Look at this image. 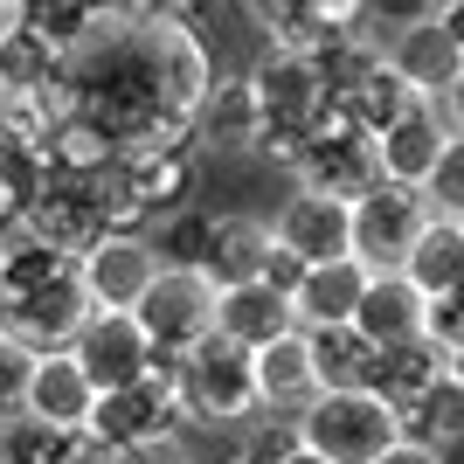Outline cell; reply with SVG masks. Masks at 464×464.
<instances>
[{
  "label": "cell",
  "mask_w": 464,
  "mask_h": 464,
  "mask_svg": "<svg viewBox=\"0 0 464 464\" xmlns=\"http://www.w3.org/2000/svg\"><path fill=\"white\" fill-rule=\"evenodd\" d=\"M91 319V298L77 285V264L42 250L28 236H0V333L28 353H63Z\"/></svg>",
  "instance_id": "obj_1"
},
{
  "label": "cell",
  "mask_w": 464,
  "mask_h": 464,
  "mask_svg": "<svg viewBox=\"0 0 464 464\" xmlns=\"http://www.w3.org/2000/svg\"><path fill=\"white\" fill-rule=\"evenodd\" d=\"M174 395H180V423L188 430H215V423H243L256 416V382H250V353L201 333L188 353L174 361Z\"/></svg>",
  "instance_id": "obj_2"
},
{
  "label": "cell",
  "mask_w": 464,
  "mask_h": 464,
  "mask_svg": "<svg viewBox=\"0 0 464 464\" xmlns=\"http://www.w3.org/2000/svg\"><path fill=\"white\" fill-rule=\"evenodd\" d=\"M291 423H298V444H305L312 458H326V464H374L402 437L395 416L374 402L368 388H319Z\"/></svg>",
  "instance_id": "obj_3"
},
{
  "label": "cell",
  "mask_w": 464,
  "mask_h": 464,
  "mask_svg": "<svg viewBox=\"0 0 464 464\" xmlns=\"http://www.w3.org/2000/svg\"><path fill=\"white\" fill-rule=\"evenodd\" d=\"M291 180L305 194H326V201H361V194L382 180V160H374V139L361 125L319 104L298 132V160H291Z\"/></svg>",
  "instance_id": "obj_4"
},
{
  "label": "cell",
  "mask_w": 464,
  "mask_h": 464,
  "mask_svg": "<svg viewBox=\"0 0 464 464\" xmlns=\"http://www.w3.org/2000/svg\"><path fill=\"white\" fill-rule=\"evenodd\" d=\"M174 361L180 353H153V368L139 374V382L97 395L83 430H91L97 444H111V450L146 444V437H180L188 423H180V395H174Z\"/></svg>",
  "instance_id": "obj_5"
},
{
  "label": "cell",
  "mask_w": 464,
  "mask_h": 464,
  "mask_svg": "<svg viewBox=\"0 0 464 464\" xmlns=\"http://www.w3.org/2000/svg\"><path fill=\"white\" fill-rule=\"evenodd\" d=\"M423 222H430L423 188L374 180L361 201H347V256H353V264H368V271H395Z\"/></svg>",
  "instance_id": "obj_6"
},
{
  "label": "cell",
  "mask_w": 464,
  "mask_h": 464,
  "mask_svg": "<svg viewBox=\"0 0 464 464\" xmlns=\"http://www.w3.org/2000/svg\"><path fill=\"white\" fill-rule=\"evenodd\" d=\"M14 229L28 236V243H42V250H56V256L77 264L97 236H104V208H97L91 180H70V174H49V167H42L35 188H28V201H21Z\"/></svg>",
  "instance_id": "obj_7"
},
{
  "label": "cell",
  "mask_w": 464,
  "mask_h": 464,
  "mask_svg": "<svg viewBox=\"0 0 464 464\" xmlns=\"http://www.w3.org/2000/svg\"><path fill=\"white\" fill-rule=\"evenodd\" d=\"M153 353H188L201 333H215V285L201 271H160L132 305Z\"/></svg>",
  "instance_id": "obj_8"
},
{
  "label": "cell",
  "mask_w": 464,
  "mask_h": 464,
  "mask_svg": "<svg viewBox=\"0 0 464 464\" xmlns=\"http://www.w3.org/2000/svg\"><path fill=\"white\" fill-rule=\"evenodd\" d=\"M160 277V256H153V236H118L104 229L91 250L77 256V285L91 298V312H132L139 291Z\"/></svg>",
  "instance_id": "obj_9"
},
{
  "label": "cell",
  "mask_w": 464,
  "mask_h": 464,
  "mask_svg": "<svg viewBox=\"0 0 464 464\" xmlns=\"http://www.w3.org/2000/svg\"><path fill=\"white\" fill-rule=\"evenodd\" d=\"M382 56H388V70H395L416 97L444 91V83H464L458 14H423V21H409V28H388V35H382Z\"/></svg>",
  "instance_id": "obj_10"
},
{
  "label": "cell",
  "mask_w": 464,
  "mask_h": 464,
  "mask_svg": "<svg viewBox=\"0 0 464 464\" xmlns=\"http://www.w3.org/2000/svg\"><path fill=\"white\" fill-rule=\"evenodd\" d=\"M250 28L264 35V49H291V56H319L333 35L361 28V0H243Z\"/></svg>",
  "instance_id": "obj_11"
},
{
  "label": "cell",
  "mask_w": 464,
  "mask_h": 464,
  "mask_svg": "<svg viewBox=\"0 0 464 464\" xmlns=\"http://www.w3.org/2000/svg\"><path fill=\"white\" fill-rule=\"evenodd\" d=\"M63 353L83 368V382H91L97 395H111V388L139 382V374L153 368V347H146V333H139L132 312H91Z\"/></svg>",
  "instance_id": "obj_12"
},
{
  "label": "cell",
  "mask_w": 464,
  "mask_h": 464,
  "mask_svg": "<svg viewBox=\"0 0 464 464\" xmlns=\"http://www.w3.org/2000/svg\"><path fill=\"white\" fill-rule=\"evenodd\" d=\"M243 77H250L256 104H264V125H291V132H305V118L326 104L312 56H291V49H264Z\"/></svg>",
  "instance_id": "obj_13"
},
{
  "label": "cell",
  "mask_w": 464,
  "mask_h": 464,
  "mask_svg": "<svg viewBox=\"0 0 464 464\" xmlns=\"http://www.w3.org/2000/svg\"><path fill=\"white\" fill-rule=\"evenodd\" d=\"M256 132H264V104H256L250 77L236 70V77H215L208 97L194 104V146H201V160L208 153H250Z\"/></svg>",
  "instance_id": "obj_14"
},
{
  "label": "cell",
  "mask_w": 464,
  "mask_h": 464,
  "mask_svg": "<svg viewBox=\"0 0 464 464\" xmlns=\"http://www.w3.org/2000/svg\"><path fill=\"white\" fill-rule=\"evenodd\" d=\"M271 243H285L298 264H333V256H347V201L291 188L285 208L271 215Z\"/></svg>",
  "instance_id": "obj_15"
},
{
  "label": "cell",
  "mask_w": 464,
  "mask_h": 464,
  "mask_svg": "<svg viewBox=\"0 0 464 464\" xmlns=\"http://www.w3.org/2000/svg\"><path fill=\"white\" fill-rule=\"evenodd\" d=\"M450 146H458V139L437 125V111H430L423 97H416V104H409L395 125H382V132H374V160H382V180H402V188H423L430 167H437Z\"/></svg>",
  "instance_id": "obj_16"
},
{
  "label": "cell",
  "mask_w": 464,
  "mask_h": 464,
  "mask_svg": "<svg viewBox=\"0 0 464 464\" xmlns=\"http://www.w3.org/2000/svg\"><path fill=\"white\" fill-rule=\"evenodd\" d=\"M215 333L222 340H236L243 353L271 347V340H285V333H298V319H291V298L271 285H222L215 291Z\"/></svg>",
  "instance_id": "obj_17"
},
{
  "label": "cell",
  "mask_w": 464,
  "mask_h": 464,
  "mask_svg": "<svg viewBox=\"0 0 464 464\" xmlns=\"http://www.w3.org/2000/svg\"><path fill=\"white\" fill-rule=\"evenodd\" d=\"M91 402H97V388L83 382V368L70 353H35L21 416H35V423H49V430H83L91 423Z\"/></svg>",
  "instance_id": "obj_18"
},
{
  "label": "cell",
  "mask_w": 464,
  "mask_h": 464,
  "mask_svg": "<svg viewBox=\"0 0 464 464\" xmlns=\"http://www.w3.org/2000/svg\"><path fill=\"white\" fill-rule=\"evenodd\" d=\"M416 319H423V291L409 285L402 271H368L347 326L361 333L368 347H395V340H416Z\"/></svg>",
  "instance_id": "obj_19"
},
{
  "label": "cell",
  "mask_w": 464,
  "mask_h": 464,
  "mask_svg": "<svg viewBox=\"0 0 464 464\" xmlns=\"http://www.w3.org/2000/svg\"><path fill=\"white\" fill-rule=\"evenodd\" d=\"M444 368H458V361H450V353H437V347L423 340V333H416V340H395V347H374L368 395L388 409V416H395V409H402V402H416V395H423V388L437 382Z\"/></svg>",
  "instance_id": "obj_20"
},
{
  "label": "cell",
  "mask_w": 464,
  "mask_h": 464,
  "mask_svg": "<svg viewBox=\"0 0 464 464\" xmlns=\"http://www.w3.org/2000/svg\"><path fill=\"white\" fill-rule=\"evenodd\" d=\"M264 250H271V222L264 215H208V256H201V277L215 291L222 285H250L264 271Z\"/></svg>",
  "instance_id": "obj_21"
},
{
  "label": "cell",
  "mask_w": 464,
  "mask_h": 464,
  "mask_svg": "<svg viewBox=\"0 0 464 464\" xmlns=\"http://www.w3.org/2000/svg\"><path fill=\"white\" fill-rule=\"evenodd\" d=\"M361 285H368V264H353V256L305 264V277H298V291H291V319H298V333H305V326H347Z\"/></svg>",
  "instance_id": "obj_22"
},
{
  "label": "cell",
  "mask_w": 464,
  "mask_h": 464,
  "mask_svg": "<svg viewBox=\"0 0 464 464\" xmlns=\"http://www.w3.org/2000/svg\"><path fill=\"white\" fill-rule=\"evenodd\" d=\"M250 382H256V409L298 416V409L319 395V388H312V361H305V333H285L271 347H256L250 353Z\"/></svg>",
  "instance_id": "obj_23"
},
{
  "label": "cell",
  "mask_w": 464,
  "mask_h": 464,
  "mask_svg": "<svg viewBox=\"0 0 464 464\" xmlns=\"http://www.w3.org/2000/svg\"><path fill=\"white\" fill-rule=\"evenodd\" d=\"M395 271L423 291V298L458 291V277H464V222H458V215H430L423 229H416V243L402 250V264H395Z\"/></svg>",
  "instance_id": "obj_24"
},
{
  "label": "cell",
  "mask_w": 464,
  "mask_h": 464,
  "mask_svg": "<svg viewBox=\"0 0 464 464\" xmlns=\"http://www.w3.org/2000/svg\"><path fill=\"white\" fill-rule=\"evenodd\" d=\"M395 430H402L409 444L444 450V458H450V450H458V437H464V374L444 368L423 395H416V402L395 409Z\"/></svg>",
  "instance_id": "obj_25"
},
{
  "label": "cell",
  "mask_w": 464,
  "mask_h": 464,
  "mask_svg": "<svg viewBox=\"0 0 464 464\" xmlns=\"http://www.w3.org/2000/svg\"><path fill=\"white\" fill-rule=\"evenodd\" d=\"M63 70H70V56L49 49L35 28H21V21H14V28L0 35V97H42Z\"/></svg>",
  "instance_id": "obj_26"
},
{
  "label": "cell",
  "mask_w": 464,
  "mask_h": 464,
  "mask_svg": "<svg viewBox=\"0 0 464 464\" xmlns=\"http://www.w3.org/2000/svg\"><path fill=\"white\" fill-rule=\"evenodd\" d=\"M326 104H333L340 118H347V125H361V132L374 139L382 125H395V118H402L409 104H416V91H409V83L395 77V70H388V56H382V63H374V70H368L361 83H347V91H340V97H326Z\"/></svg>",
  "instance_id": "obj_27"
},
{
  "label": "cell",
  "mask_w": 464,
  "mask_h": 464,
  "mask_svg": "<svg viewBox=\"0 0 464 464\" xmlns=\"http://www.w3.org/2000/svg\"><path fill=\"white\" fill-rule=\"evenodd\" d=\"M305 361H312V388H368L374 347L353 326H305Z\"/></svg>",
  "instance_id": "obj_28"
},
{
  "label": "cell",
  "mask_w": 464,
  "mask_h": 464,
  "mask_svg": "<svg viewBox=\"0 0 464 464\" xmlns=\"http://www.w3.org/2000/svg\"><path fill=\"white\" fill-rule=\"evenodd\" d=\"M14 21L21 28H35L49 49H63V56H77L83 42L104 28V14H97V0H14Z\"/></svg>",
  "instance_id": "obj_29"
},
{
  "label": "cell",
  "mask_w": 464,
  "mask_h": 464,
  "mask_svg": "<svg viewBox=\"0 0 464 464\" xmlns=\"http://www.w3.org/2000/svg\"><path fill=\"white\" fill-rule=\"evenodd\" d=\"M111 153H118V146L97 132L91 118H77V111L56 118V125H49V139H42V167H49V174H70V180H91Z\"/></svg>",
  "instance_id": "obj_30"
},
{
  "label": "cell",
  "mask_w": 464,
  "mask_h": 464,
  "mask_svg": "<svg viewBox=\"0 0 464 464\" xmlns=\"http://www.w3.org/2000/svg\"><path fill=\"white\" fill-rule=\"evenodd\" d=\"M153 256L160 271H201V256H208V208H180L167 222H153Z\"/></svg>",
  "instance_id": "obj_31"
},
{
  "label": "cell",
  "mask_w": 464,
  "mask_h": 464,
  "mask_svg": "<svg viewBox=\"0 0 464 464\" xmlns=\"http://www.w3.org/2000/svg\"><path fill=\"white\" fill-rule=\"evenodd\" d=\"M291 450H298V423H291V416H271V409H256V416H243V437H236L229 464H285Z\"/></svg>",
  "instance_id": "obj_32"
},
{
  "label": "cell",
  "mask_w": 464,
  "mask_h": 464,
  "mask_svg": "<svg viewBox=\"0 0 464 464\" xmlns=\"http://www.w3.org/2000/svg\"><path fill=\"white\" fill-rule=\"evenodd\" d=\"M416 333H423L437 353H450V361H458V353H464V298H458V291H444V298H423V319H416Z\"/></svg>",
  "instance_id": "obj_33"
},
{
  "label": "cell",
  "mask_w": 464,
  "mask_h": 464,
  "mask_svg": "<svg viewBox=\"0 0 464 464\" xmlns=\"http://www.w3.org/2000/svg\"><path fill=\"white\" fill-rule=\"evenodd\" d=\"M423 201H430V215H458V222H464V146H450V153L430 167Z\"/></svg>",
  "instance_id": "obj_34"
},
{
  "label": "cell",
  "mask_w": 464,
  "mask_h": 464,
  "mask_svg": "<svg viewBox=\"0 0 464 464\" xmlns=\"http://www.w3.org/2000/svg\"><path fill=\"white\" fill-rule=\"evenodd\" d=\"M28 374H35V353L14 347L7 333H0V416H14L21 395H28Z\"/></svg>",
  "instance_id": "obj_35"
},
{
  "label": "cell",
  "mask_w": 464,
  "mask_h": 464,
  "mask_svg": "<svg viewBox=\"0 0 464 464\" xmlns=\"http://www.w3.org/2000/svg\"><path fill=\"white\" fill-rule=\"evenodd\" d=\"M42 464H118V450L111 444H97L91 430H56L49 437V458Z\"/></svg>",
  "instance_id": "obj_36"
},
{
  "label": "cell",
  "mask_w": 464,
  "mask_h": 464,
  "mask_svg": "<svg viewBox=\"0 0 464 464\" xmlns=\"http://www.w3.org/2000/svg\"><path fill=\"white\" fill-rule=\"evenodd\" d=\"M118 464H194L188 437H146V444H125Z\"/></svg>",
  "instance_id": "obj_37"
},
{
  "label": "cell",
  "mask_w": 464,
  "mask_h": 464,
  "mask_svg": "<svg viewBox=\"0 0 464 464\" xmlns=\"http://www.w3.org/2000/svg\"><path fill=\"white\" fill-rule=\"evenodd\" d=\"M298 277H305V264H298V256L285 250V243H271V250H264V271H256V285H271V291H298Z\"/></svg>",
  "instance_id": "obj_38"
},
{
  "label": "cell",
  "mask_w": 464,
  "mask_h": 464,
  "mask_svg": "<svg viewBox=\"0 0 464 464\" xmlns=\"http://www.w3.org/2000/svg\"><path fill=\"white\" fill-rule=\"evenodd\" d=\"M361 7H368V21L382 28V35H388V28H409V21H423V14H430V0H361Z\"/></svg>",
  "instance_id": "obj_39"
},
{
  "label": "cell",
  "mask_w": 464,
  "mask_h": 464,
  "mask_svg": "<svg viewBox=\"0 0 464 464\" xmlns=\"http://www.w3.org/2000/svg\"><path fill=\"white\" fill-rule=\"evenodd\" d=\"M215 0H153V21H180V28H201Z\"/></svg>",
  "instance_id": "obj_40"
},
{
  "label": "cell",
  "mask_w": 464,
  "mask_h": 464,
  "mask_svg": "<svg viewBox=\"0 0 464 464\" xmlns=\"http://www.w3.org/2000/svg\"><path fill=\"white\" fill-rule=\"evenodd\" d=\"M374 464H450V458H444V450H423V444H409V437H395V444H388Z\"/></svg>",
  "instance_id": "obj_41"
},
{
  "label": "cell",
  "mask_w": 464,
  "mask_h": 464,
  "mask_svg": "<svg viewBox=\"0 0 464 464\" xmlns=\"http://www.w3.org/2000/svg\"><path fill=\"white\" fill-rule=\"evenodd\" d=\"M104 21H153V0H97Z\"/></svg>",
  "instance_id": "obj_42"
},
{
  "label": "cell",
  "mask_w": 464,
  "mask_h": 464,
  "mask_svg": "<svg viewBox=\"0 0 464 464\" xmlns=\"http://www.w3.org/2000/svg\"><path fill=\"white\" fill-rule=\"evenodd\" d=\"M285 464H326V458H312V450H305V444H298V450H291V458H285Z\"/></svg>",
  "instance_id": "obj_43"
},
{
  "label": "cell",
  "mask_w": 464,
  "mask_h": 464,
  "mask_svg": "<svg viewBox=\"0 0 464 464\" xmlns=\"http://www.w3.org/2000/svg\"><path fill=\"white\" fill-rule=\"evenodd\" d=\"M7 28H14V0H0V35H7Z\"/></svg>",
  "instance_id": "obj_44"
},
{
  "label": "cell",
  "mask_w": 464,
  "mask_h": 464,
  "mask_svg": "<svg viewBox=\"0 0 464 464\" xmlns=\"http://www.w3.org/2000/svg\"><path fill=\"white\" fill-rule=\"evenodd\" d=\"M430 14H458V0H430Z\"/></svg>",
  "instance_id": "obj_45"
}]
</instances>
